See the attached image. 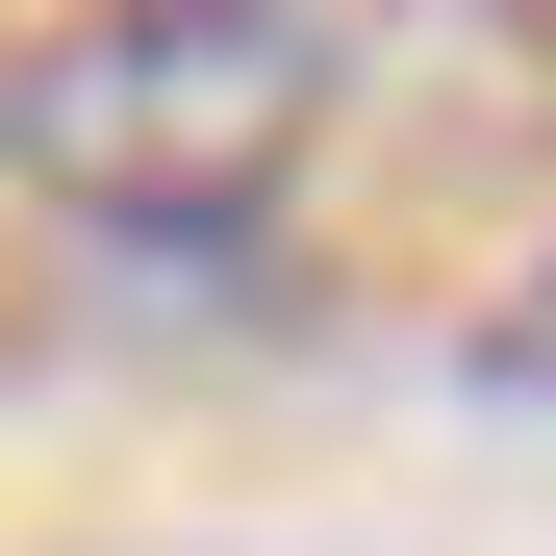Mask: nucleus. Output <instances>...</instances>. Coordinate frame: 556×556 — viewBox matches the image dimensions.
Listing matches in <instances>:
<instances>
[{"instance_id": "1", "label": "nucleus", "mask_w": 556, "mask_h": 556, "mask_svg": "<svg viewBox=\"0 0 556 556\" xmlns=\"http://www.w3.org/2000/svg\"><path fill=\"white\" fill-rule=\"evenodd\" d=\"M329 102H354L329 0H51L0 51V177L127 253H203L329 152Z\"/></svg>"}, {"instance_id": "2", "label": "nucleus", "mask_w": 556, "mask_h": 556, "mask_svg": "<svg viewBox=\"0 0 556 556\" xmlns=\"http://www.w3.org/2000/svg\"><path fill=\"white\" fill-rule=\"evenodd\" d=\"M455 405H481V430H531L556 455V228L481 278V304H455Z\"/></svg>"}]
</instances>
